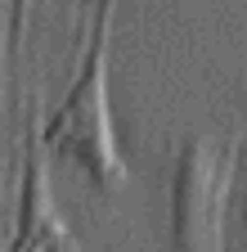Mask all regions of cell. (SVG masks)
<instances>
[{
    "mask_svg": "<svg viewBox=\"0 0 247 252\" xmlns=\"http://www.w3.org/2000/svg\"><path fill=\"white\" fill-rule=\"evenodd\" d=\"M45 149L68 158V162L104 194H117L126 185V162L117 153L112 117H108V90H104V54L90 50L85 68L77 72L68 99L45 126Z\"/></svg>",
    "mask_w": 247,
    "mask_h": 252,
    "instance_id": "obj_1",
    "label": "cell"
},
{
    "mask_svg": "<svg viewBox=\"0 0 247 252\" xmlns=\"http://www.w3.org/2000/svg\"><path fill=\"white\" fill-rule=\"evenodd\" d=\"M225 180L229 162L211 140L189 135L171 167V252L225 248Z\"/></svg>",
    "mask_w": 247,
    "mask_h": 252,
    "instance_id": "obj_2",
    "label": "cell"
},
{
    "mask_svg": "<svg viewBox=\"0 0 247 252\" xmlns=\"http://www.w3.org/2000/svg\"><path fill=\"white\" fill-rule=\"evenodd\" d=\"M27 189H23V216H18V243H14V252L27 243V252H36L50 234H54V203H50V194H45V171H41V158L32 153V162H27V180H23Z\"/></svg>",
    "mask_w": 247,
    "mask_h": 252,
    "instance_id": "obj_3",
    "label": "cell"
},
{
    "mask_svg": "<svg viewBox=\"0 0 247 252\" xmlns=\"http://www.w3.org/2000/svg\"><path fill=\"white\" fill-rule=\"evenodd\" d=\"M238 203H234V225H238V243H234V252H247V167H243V176H238Z\"/></svg>",
    "mask_w": 247,
    "mask_h": 252,
    "instance_id": "obj_4",
    "label": "cell"
}]
</instances>
